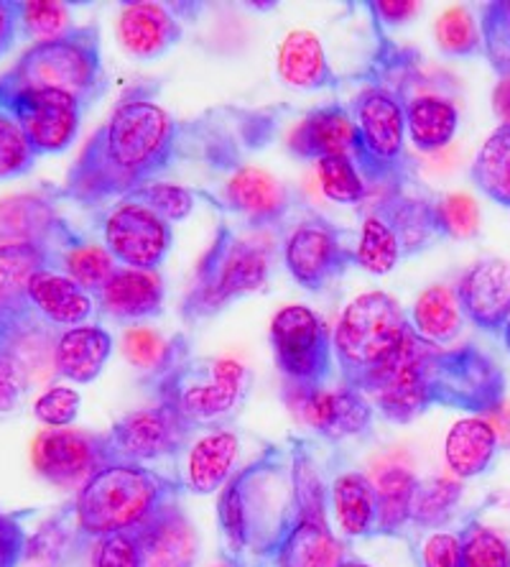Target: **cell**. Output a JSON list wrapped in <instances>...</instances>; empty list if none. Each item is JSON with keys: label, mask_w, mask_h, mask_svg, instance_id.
<instances>
[{"label": "cell", "mask_w": 510, "mask_h": 567, "mask_svg": "<svg viewBox=\"0 0 510 567\" xmlns=\"http://www.w3.org/2000/svg\"><path fill=\"white\" fill-rule=\"evenodd\" d=\"M189 126L144 95L123 97L74 158L56 195L82 207L123 203L174 166Z\"/></svg>", "instance_id": "1"}, {"label": "cell", "mask_w": 510, "mask_h": 567, "mask_svg": "<svg viewBox=\"0 0 510 567\" xmlns=\"http://www.w3.org/2000/svg\"><path fill=\"white\" fill-rule=\"evenodd\" d=\"M503 371L475 346L441 348L408 330L393 361L361 394L383 420L412 424L434 406L492 414L503 406Z\"/></svg>", "instance_id": "2"}, {"label": "cell", "mask_w": 510, "mask_h": 567, "mask_svg": "<svg viewBox=\"0 0 510 567\" xmlns=\"http://www.w3.org/2000/svg\"><path fill=\"white\" fill-rule=\"evenodd\" d=\"M330 488L309 440L289 442V496L269 539L256 549L258 567H337L342 542L332 532Z\"/></svg>", "instance_id": "3"}, {"label": "cell", "mask_w": 510, "mask_h": 567, "mask_svg": "<svg viewBox=\"0 0 510 567\" xmlns=\"http://www.w3.org/2000/svg\"><path fill=\"white\" fill-rule=\"evenodd\" d=\"M148 381L158 402L171 406L189 427L225 430L246 406L253 371L236 358H195L179 338L174 340L169 363Z\"/></svg>", "instance_id": "4"}, {"label": "cell", "mask_w": 510, "mask_h": 567, "mask_svg": "<svg viewBox=\"0 0 510 567\" xmlns=\"http://www.w3.org/2000/svg\"><path fill=\"white\" fill-rule=\"evenodd\" d=\"M184 486L150 465L111 463L100 468L74 496V519L85 545L115 532L144 527L166 506L179 504Z\"/></svg>", "instance_id": "5"}, {"label": "cell", "mask_w": 510, "mask_h": 567, "mask_svg": "<svg viewBox=\"0 0 510 567\" xmlns=\"http://www.w3.org/2000/svg\"><path fill=\"white\" fill-rule=\"evenodd\" d=\"M273 248L269 240L240 236L230 223L217 225L212 244L199 258L191 289L181 302V317L202 322L238 299L256 295L271 277Z\"/></svg>", "instance_id": "6"}, {"label": "cell", "mask_w": 510, "mask_h": 567, "mask_svg": "<svg viewBox=\"0 0 510 567\" xmlns=\"http://www.w3.org/2000/svg\"><path fill=\"white\" fill-rule=\"evenodd\" d=\"M412 330L404 307L386 291L355 297L334 330V363L340 383L363 391L393 361Z\"/></svg>", "instance_id": "7"}, {"label": "cell", "mask_w": 510, "mask_h": 567, "mask_svg": "<svg viewBox=\"0 0 510 567\" xmlns=\"http://www.w3.org/2000/svg\"><path fill=\"white\" fill-rule=\"evenodd\" d=\"M0 90H56L90 107L105 90L100 29L90 23L60 39L37 41L11 70L0 74Z\"/></svg>", "instance_id": "8"}, {"label": "cell", "mask_w": 510, "mask_h": 567, "mask_svg": "<svg viewBox=\"0 0 510 567\" xmlns=\"http://www.w3.org/2000/svg\"><path fill=\"white\" fill-rule=\"evenodd\" d=\"M441 238L437 199L393 192L365 215L355 264L371 274H388Z\"/></svg>", "instance_id": "9"}, {"label": "cell", "mask_w": 510, "mask_h": 567, "mask_svg": "<svg viewBox=\"0 0 510 567\" xmlns=\"http://www.w3.org/2000/svg\"><path fill=\"white\" fill-rule=\"evenodd\" d=\"M357 123V158L365 182H398L406 172V111L400 97L383 85H371L350 100Z\"/></svg>", "instance_id": "10"}, {"label": "cell", "mask_w": 510, "mask_h": 567, "mask_svg": "<svg viewBox=\"0 0 510 567\" xmlns=\"http://www.w3.org/2000/svg\"><path fill=\"white\" fill-rule=\"evenodd\" d=\"M271 348L283 386L327 389L334 377V343L327 324L304 305H289L271 322Z\"/></svg>", "instance_id": "11"}, {"label": "cell", "mask_w": 510, "mask_h": 567, "mask_svg": "<svg viewBox=\"0 0 510 567\" xmlns=\"http://www.w3.org/2000/svg\"><path fill=\"white\" fill-rule=\"evenodd\" d=\"M191 432L195 427H189L171 406L156 402L125 414L103 435L111 463L148 465L177 457L187 447Z\"/></svg>", "instance_id": "12"}, {"label": "cell", "mask_w": 510, "mask_h": 567, "mask_svg": "<svg viewBox=\"0 0 510 567\" xmlns=\"http://www.w3.org/2000/svg\"><path fill=\"white\" fill-rule=\"evenodd\" d=\"M0 103L19 121L37 156L62 154L77 138L87 105L56 90H0Z\"/></svg>", "instance_id": "13"}, {"label": "cell", "mask_w": 510, "mask_h": 567, "mask_svg": "<svg viewBox=\"0 0 510 567\" xmlns=\"http://www.w3.org/2000/svg\"><path fill=\"white\" fill-rule=\"evenodd\" d=\"M283 264L301 289L322 291L355 264V251H350L345 233L332 220L309 215L283 240Z\"/></svg>", "instance_id": "14"}, {"label": "cell", "mask_w": 510, "mask_h": 567, "mask_svg": "<svg viewBox=\"0 0 510 567\" xmlns=\"http://www.w3.org/2000/svg\"><path fill=\"white\" fill-rule=\"evenodd\" d=\"M103 238L115 261L146 271H156L174 246L171 223L131 197L107 213Z\"/></svg>", "instance_id": "15"}, {"label": "cell", "mask_w": 510, "mask_h": 567, "mask_svg": "<svg viewBox=\"0 0 510 567\" xmlns=\"http://www.w3.org/2000/svg\"><path fill=\"white\" fill-rule=\"evenodd\" d=\"M283 402L296 416L312 427L316 435L342 442L347 437H361L373 427L375 410L373 404L361 394V391L340 386L337 389H294L281 386Z\"/></svg>", "instance_id": "16"}, {"label": "cell", "mask_w": 510, "mask_h": 567, "mask_svg": "<svg viewBox=\"0 0 510 567\" xmlns=\"http://www.w3.org/2000/svg\"><path fill=\"white\" fill-rule=\"evenodd\" d=\"M31 463L52 486L82 488L100 468L111 465L105 435L82 430H44L31 442Z\"/></svg>", "instance_id": "17"}, {"label": "cell", "mask_w": 510, "mask_h": 567, "mask_svg": "<svg viewBox=\"0 0 510 567\" xmlns=\"http://www.w3.org/2000/svg\"><path fill=\"white\" fill-rule=\"evenodd\" d=\"M82 244H87V238L56 213L52 199L39 195L0 199V246H39L60 258Z\"/></svg>", "instance_id": "18"}, {"label": "cell", "mask_w": 510, "mask_h": 567, "mask_svg": "<svg viewBox=\"0 0 510 567\" xmlns=\"http://www.w3.org/2000/svg\"><path fill=\"white\" fill-rule=\"evenodd\" d=\"M296 199L279 177L261 166H238L225 182L222 197L217 207L222 213H232L253 228H273L287 220L294 210Z\"/></svg>", "instance_id": "19"}, {"label": "cell", "mask_w": 510, "mask_h": 567, "mask_svg": "<svg viewBox=\"0 0 510 567\" xmlns=\"http://www.w3.org/2000/svg\"><path fill=\"white\" fill-rule=\"evenodd\" d=\"M457 302L465 320L485 332L506 330L510 322V261L480 258L457 281Z\"/></svg>", "instance_id": "20"}, {"label": "cell", "mask_w": 510, "mask_h": 567, "mask_svg": "<svg viewBox=\"0 0 510 567\" xmlns=\"http://www.w3.org/2000/svg\"><path fill=\"white\" fill-rule=\"evenodd\" d=\"M289 152L306 162H322L327 156L357 158V123L350 113V105L332 103L314 107L296 123L287 141Z\"/></svg>", "instance_id": "21"}, {"label": "cell", "mask_w": 510, "mask_h": 567, "mask_svg": "<svg viewBox=\"0 0 510 567\" xmlns=\"http://www.w3.org/2000/svg\"><path fill=\"white\" fill-rule=\"evenodd\" d=\"M140 545V567H195L199 555L197 532L181 502L166 506L144 527L133 529Z\"/></svg>", "instance_id": "22"}, {"label": "cell", "mask_w": 510, "mask_h": 567, "mask_svg": "<svg viewBox=\"0 0 510 567\" xmlns=\"http://www.w3.org/2000/svg\"><path fill=\"white\" fill-rule=\"evenodd\" d=\"M164 279L158 271L118 266L95 299L100 310L118 322H138L158 317L164 310Z\"/></svg>", "instance_id": "23"}, {"label": "cell", "mask_w": 510, "mask_h": 567, "mask_svg": "<svg viewBox=\"0 0 510 567\" xmlns=\"http://www.w3.org/2000/svg\"><path fill=\"white\" fill-rule=\"evenodd\" d=\"M118 33L125 52L136 60H158L171 52L184 37L179 16L162 3H128L118 19Z\"/></svg>", "instance_id": "24"}, {"label": "cell", "mask_w": 510, "mask_h": 567, "mask_svg": "<svg viewBox=\"0 0 510 567\" xmlns=\"http://www.w3.org/2000/svg\"><path fill=\"white\" fill-rule=\"evenodd\" d=\"M29 302L54 328H80L95 310V297L56 269H41L29 279Z\"/></svg>", "instance_id": "25"}, {"label": "cell", "mask_w": 510, "mask_h": 567, "mask_svg": "<svg viewBox=\"0 0 510 567\" xmlns=\"http://www.w3.org/2000/svg\"><path fill=\"white\" fill-rule=\"evenodd\" d=\"M275 70L289 87L304 90V93L340 87V78L332 72L320 37L304 29L289 31L283 37L275 52Z\"/></svg>", "instance_id": "26"}, {"label": "cell", "mask_w": 510, "mask_h": 567, "mask_svg": "<svg viewBox=\"0 0 510 567\" xmlns=\"http://www.w3.org/2000/svg\"><path fill=\"white\" fill-rule=\"evenodd\" d=\"M240 440L232 430H212L199 437L189 450L187 491L195 496H210L222 491L238 473Z\"/></svg>", "instance_id": "27"}, {"label": "cell", "mask_w": 510, "mask_h": 567, "mask_svg": "<svg viewBox=\"0 0 510 567\" xmlns=\"http://www.w3.org/2000/svg\"><path fill=\"white\" fill-rule=\"evenodd\" d=\"M113 353V336L100 324L64 330L54 343V371L72 383H92Z\"/></svg>", "instance_id": "28"}, {"label": "cell", "mask_w": 510, "mask_h": 567, "mask_svg": "<svg viewBox=\"0 0 510 567\" xmlns=\"http://www.w3.org/2000/svg\"><path fill=\"white\" fill-rule=\"evenodd\" d=\"M334 519L350 539H378V498L367 475L347 471L330 483Z\"/></svg>", "instance_id": "29"}, {"label": "cell", "mask_w": 510, "mask_h": 567, "mask_svg": "<svg viewBox=\"0 0 510 567\" xmlns=\"http://www.w3.org/2000/svg\"><path fill=\"white\" fill-rule=\"evenodd\" d=\"M498 453V432L482 416H465L451 424L445 457L455 478L467 481L488 473Z\"/></svg>", "instance_id": "30"}, {"label": "cell", "mask_w": 510, "mask_h": 567, "mask_svg": "<svg viewBox=\"0 0 510 567\" xmlns=\"http://www.w3.org/2000/svg\"><path fill=\"white\" fill-rule=\"evenodd\" d=\"M406 111V131L419 152H439L459 126V111L445 95H414L400 97Z\"/></svg>", "instance_id": "31"}, {"label": "cell", "mask_w": 510, "mask_h": 567, "mask_svg": "<svg viewBox=\"0 0 510 567\" xmlns=\"http://www.w3.org/2000/svg\"><path fill=\"white\" fill-rule=\"evenodd\" d=\"M82 547L85 542L74 519V502L64 504L29 537L23 567H66L77 560Z\"/></svg>", "instance_id": "32"}, {"label": "cell", "mask_w": 510, "mask_h": 567, "mask_svg": "<svg viewBox=\"0 0 510 567\" xmlns=\"http://www.w3.org/2000/svg\"><path fill=\"white\" fill-rule=\"evenodd\" d=\"M373 486L378 498V537H404L406 527H412L419 478L400 465H391L378 473Z\"/></svg>", "instance_id": "33"}, {"label": "cell", "mask_w": 510, "mask_h": 567, "mask_svg": "<svg viewBox=\"0 0 510 567\" xmlns=\"http://www.w3.org/2000/svg\"><path fill=\"white\" fill-rule=\"evenodd\" d=\"M412 324L424 340H429L434 346L445 348L455 343L465 324V315L457 302V291L445 287V284H434V287L424 289L414 305Z\"/></svg>", "instance_id": "34"}, {"label": "cell", "mask_w": 510, "mask_h": 567, "mask_svg": "<svg viewBox=\"0 0 510 567\" xmlns=\"http://www.w3.org/2000/svg\"><path fill=\"white\" fill-rule=\"evenodd\" d=\"M56 269V256L39 246H0V310L29 302V279Z\"/></svg>", "instance_id": "35"}, {"label": "cell", "mask_w": 510, "mask_h": 567, "mask_svg": "<svg viewBox=\"0 0 510 567\" xmlns=\"http://www.w3.org/2000/svg\"><path fill=\"white\" fill-rule=\"evenodd\" d=\"M470 174L485 197L510 210V126L490 133L475 156Z\"/></svg>", "instance_id": "36"}, {"label": "cell", "mask_w": 510, "mask_h": 567, "mask_svg": "<svg viewBox=\"0 0 510 567\" xmlns=\"http://www.w3.org/2000/svg\"><path fill=\"white\" fill-rule=\"evenodd\" d=\"M462 498V483L459 478H431L419 481L414 498V514H412V527L419 529H441L455 519V512Z\"/></svg>", "instance_id": "37"}, {"label": "cell", "mask_w": 510, "mask_h": 567, "mask_svg": "<svg viewBox=\"0 0 510 567\" xmlns=\"http://www.w3.org/2000/svg\"><path fill=\"white\" fill-rule=\"evenodd\" d=\"M115 269H118V266H115L113 254L107 251L105 246L90 244V240L82 246L70 248V251H64L56 258V271H62L72 281H77L92 297L105 287Z\"/></svg>", "instance_id": "38"}, {"label": "cell", "mask_w": 510, "mask_h": 567, "mask_svg": "<svg viewBox=\"0 0 510 567\" xmlns=\"http://www.w3.org/2000/svg\"><path fill=\"white\" fill-rule=\"evenodd\" d=\"M52 324L41 320L31 302L0 310V358L15 355L27 361L31 348L46 338Z\"/></svg>", "instance_id": "39"}, {"label": "cell", "mask_w": 510, "mask_h": 567, "mask_svg": "<svg viewBox=\"0 0 510 567\" xmlns=\"http://www.w3.org/2000/svg\"><path fill=\"white\" fill-rule=\"evenodd\" d=\"M19 33L39 41L60 39L74 29L72 8L60 0H15Z\"/></svg>", "instance_id": "40"}, {"label": "cell", "mask_w": 510, "mask_h": 567, "mask_svg": "<svg viewBox=\"0 0 510 567\" xmlns=\"http://www.w3.org/2000/svg\"><path fill=\"white\" fill-rule=\"evenodd\" d=\"M316 174H320V187L324 197L337 205H357L363 203L367 182L363 177L361 166L350 156H327L316 162Z\"/></svg>", "instance_id": "41"}, {"label": "cell", "mask_w": 510, "mask_h": 567, "mask_svg": "<svg viewBox=\"0 0 510 567\" xmlns=\"http://www.w3.org/2000/svg\"><path fill=\"white\" fill-rule=\"evenodd\" d=\"M437 44L449 56H475L482 52V31L467 8H449L437 21Z\"/></svg>", "instance_id": "42"}, {"label": "cell", "mask_w": 510, "mask_h": 567, "mask_svg": "<svg viewBox=\"0 0 510 567\" xmlns=\"http://www.w3.org/2000/svg\"><path fill=\"white\" fill-rule=\"evenodd\" d=\"M462 542V567H510L506 539L480 522H467L457 532Z\"/></svg>", "instance_id": "43"}, {"label": "cell", "mask_w": 510, "mask_h": 567, "mask_svg": "<svg viewBox=\"0 0 510 567\" xmlns=\"http://www.w3.org/2000/svg\"><path fill=\"white\" fill-rule=\"evenodd\" d=\"M31 144L23 136L19 121L8 113V107L0 103V182L23 177L37 164Z\"/></svg>", "instance_id": "44"}, {"label": "cell", "mask_w": 510, "mask_h": 567, "mask_svg": "<svg viewBox=\"0 0 510 567\" xmlns=\"http://www.w3.org/2000/svg\"><path fill=\"white\" fill-rule=\"evenodd\" d=\"M131 199L144 203L166 223H181L189 218L191 210H195L197 192L174 185V182H150V185L133 192Z\"/></svg>", "instance_id": "45"}, {"label": "cell", "mask_w": 510, "mask_h": 567, "mask_svg": "<svg viewBox=\"0 0 510 567\" xmlns=\"http://www.w3.org/2000/svg\"><path fill=\"white\" fill-rule=\"evenodd\" d=\"M482 52L500 74H510V0L485 6L480 16Z\"/></svg>", "instance_id": "46"}, {"label": "cell", "mask_w": 510, "mask_h": 567, "mask_svg": "<svg viewBox=\"0 0 510 567\" xmlns=\"http://www.w3.org/2000/svg\"><path fill=\"white\" fill-rule=\"evenodd\" d=\"M437 218L445 238L470 240L480 230V205L470 195L451 192L437 199Z\"/></svg>", "instance_id": "47"}, {"label": "cell", "mask_w": 510, "mask_h": 567, "mask_svg": "<svg viewBox=\"0 0 510 567\" xmlns=\"http://www.w3.org/2000/svg\"><path fill=\"white\" fill-rule=\"evenodd\" d=\"M123 348L133 365L150 371V377H156L169 363L174 340H162V336L150 328H131L125 332Z\"/></svg>", "instance_id": "48"}, {"label": "cell", "mask_w": 510, "mask_h": 567, "mask_svg": "<svg viewBox=\"0 0 510 567\" xmlns=\"http://www.w3.org/2000/svg\"><path fill=\"white\" fill-rule=\"evenodd\" d=\"M82 410V396L72 386H52L33 402V414L49 430H66L77 422Z\"/></svg>", "instance_id": "49"}, {"label": "cell", "mask_w": 510, "mask_h": 567, "mask_svg": "<svg viewBox=\"0 0 510 567\" xmlns=\"http://www.w3.org/2000/svg\"><path fill=\"white\" fill-rule=\"evenodd\" d=\"M92 567H140V545L133 532L100 537L92 549Z\"/></svg>", "instance_id": "50"}, {"label": "cell", "mask_w": 510, "mask_h": 567, "mask_svg": "<svg viewBox=\"0 0 510 567\" xmlns=\"http://www.w3.org/2000/svg\"><path fill=\"white\" fill-rule=\"evenodd\" d=\"M29 391V369L23 358H0V414H11L21 406Z\"/></svg>", "instance_id": "51"}, {"label": "cell", "mask_w": 510, "mask_h": 567, "mask_svg": "<svg viewBox=\"0 0 510 567\" xmlns=\"http://www.w3.org/2000/svg\"><path fill=\"white\" fill-rule=\"evenodd\" d=\"M33 512L8 514L0 508V567H23L29 535L23 529V516Z\"/></svg>", "instance_id": "52"}, {"label": "cell", "mask_w": 510, "mask_h": 567, "mask_svg": "<svg viewBox=\"0 0 510 567\" xmlns=\"http://www.w3.org/2000/svg\"><path fill=\"white\" fill-rule=\"evenodd\" d=\"M419 567H462V542L455 532H434L424 542Z\"/></svg>", "instance_id": "53"}, {"label": "cell", "mask_w": 510, "mask_h": 567, "mask_svg": "<svg viewBox=\"0 0 510 567\" xmlns=\"http://www.w3.org/2000/svg\"><path fill=\"white\" fill-rule=\"evenodd\" d=\"M367 8H371L378 23H386V27H400V23L414 19V16L421 11L419 3H404V0H400V3L378 0V3H367Z\"/></svg>", "instance_id": "54"}, {"label": "cell", "mask_w": 510, "mask_h": 567, "mask_svg": "<svg viewBox=\"0 0 510 567\" xmlns=\"http://www.w3.org/2000/svg\"><path fill=\"white\" fill-rule=\"evenodd\" d=\"M19 37V13H15V0H0V60L11 52Z\"/></svg>", "instance_id": "55"}, {"label": "cell", "mask_w": 510, "mask_h": 567, "mask_svg": "<svg viewBox=\"0 0 510 567\" xmlns=\"http://www.w3.org/2000/svg\"><path fill=\"white\" fill-rule=\"evenodd\" d=\"M492 111L503 121V126H510V74H503L492 90Z\"/></svg>", "instance_id": "56"}, {"label": "cell", "mask_w": 510, "mask_h": 567, "mask_svg": "<svg viewBox=\"0 0 510 567\" xmlns=\"http://www.w3.org/2000/svg\"><path fill=\"white\" fill-rule=\"evenodd\" d=\"M337 567H371V565L363 563V560H353V557H347V560H342Z\"/></svg>", "instance_id": "57"}, {"label": "cell", "mask_w": 510, "mask_h": 567, "mask_svg": "<svg viewBox=\"0 0 510 567\" xmlns=\"http://www.w3.org/2000/svg\"><path fill=\"white\" fill-rule=\"evenodd\" d=\"M503 343H506V348H508V353H510V322L506 324V330H503Z\"/></svg>", "instance_id": "58"}, {"label": "cell", "mask_w": 510, "mask_h": 567, "mask_svg": "<svg viewBox=\"0 0 510 567\" xmlns=\"http://www.w3.org/2000/svg\"><path fill=\"white\" fill-rule=\"evenodd\" d=\"M225 567H228V565H225ZM236 567H258V565H250V563H246V565H236Z\"/></svg>", "instance_id": "59"}]
</instances>
